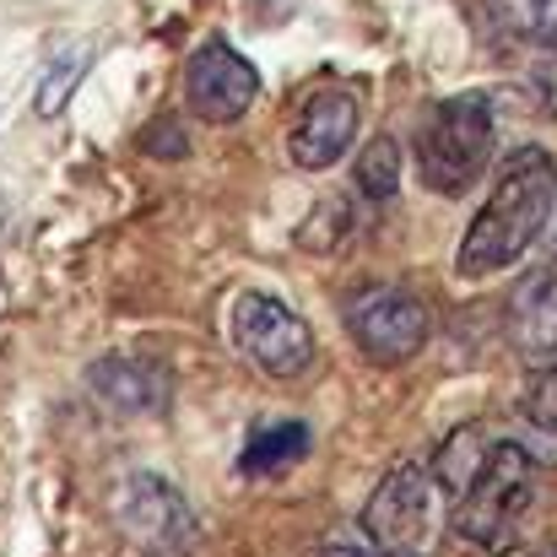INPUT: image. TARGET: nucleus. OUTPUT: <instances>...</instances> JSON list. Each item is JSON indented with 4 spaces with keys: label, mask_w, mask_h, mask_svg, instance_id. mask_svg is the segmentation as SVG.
<instances>
[{
    "label": "nucleus",
    "mask_w": 557,
    "mask_h": 557,
    "mask_svg": "<svg viewBox=\"0 0 557 557\" xmlns=\"http://www.w3.org/2000/svg\"><path fill=\"white\" fill-rule=\"evenodd\" d=\"M358 120H363L358 92H347V87H325V92H314V98L304 103L293 136H287L293 163L309 169V174L342 163V158L352 152V141H358Z\"/></svg>",
    "instance_id": "9"
},
{
    "label": "nucleus",
    "mask_w": 557,
    "mask_h": 557,
    "mask_svg": "<svg viewBox=\"0 0 557 557\" xmlns=\"http://www.w3.org/2000/svg\"><path fill=\"white\" fill-rule=\"evenodd\" d=\"M493 158V103L476 92L444 98L417 131V174L433 195H460L482 180Z\"/></svg>",
    "instance_id": "4"
},
{
    "label": "nucleus",
    "mask_w": 557,
    "mask_h": 557,
    "mask_svg": "<svg viewBox=\"0 0 557 557\" xmlns=\"http://www.w3.org/2000/svg\"><path fill=\"white\" fill-rule=\"evenodd\" d=\"M400 169H406V152L395 136H373L369 147L358 152V189L369 200H389L400 189Z\"/></svg>",
    "instance_id": "15"
},
{
    "label": "nucleus",
    "mask_w": 557,
    "mask_h": 557,
    "mask_svg": "<svg viewBox=\"0 0 557 557\" xmlns=\"http://www.w3.org/2000/svg\"><path fill=\"white\" fill-rule=\"evenodd\" d=\"M433 466H395L363 504V536L379 557H438L444 525L455 520Z\"/></svg>",
    "instance_id": "3"
},
{
    "label": "nucleus",
    "mask_w": 557,
    "mask_h": 557,
    "mask_svg": "<svg viewBox=\"0 0 557 557\" xmlns=\"http://www.w3.org/2000/svg\"><path fill=\"white\" fill-rule=\"evenodd\" d=\"M347 331H352V347L369 363L400 369L428 347L433 320H428V304L406 287H363L347 309Z\"/></svg>",
    "instance_id": "7"
},
{
    "label": "nucleus",
    "mask_w": 557,
    "mask_h": 557,
    "mask_svg": "<svg viewBox=\"0 0 557 557\" xmlns=\"http://www.w3.org/2000/svg\"><path fill=\"white\" fill-rule=\"evenodd\" d=\"M233 347L265 379H298V373L314 369L309 325L271 293H238V304H233Z\"/></svg>",
    "instance_id": "6"
},
{
    "label": "nucleus",
    "mask_w": 557,
    "mask_h": 557,
    "mask_svg": "<svg viewBox=\"0 0 557 557\" xmlns=\"http://www.w3.org/2000/svg\"><path fill=\"white\" fill-rule=\"evenodd\" d=\"M320 557H379V553H373L369 536H358V531H347V525H342V531H331V536H325Z\"/></svg>",
    "instance_id": "18"
},
{
    "label": "nucleus",
    "mask_w": 557,
    "mask_h": 557,
    "mask_svg": "<svg viewBox=\"0 0 557 557\" xmlns=\"http://www.w3.org/2000/svg\"><path fill=\"white\" fill-rule=\"evenodd\" d=\"M525 422H542V428H553V433H557V363L531 379V395H525Z\"/></svg>",
    "instance_id": "17"
},
{
    "label": "nucleus",
    "mask_w": 557,
    "mask_h": 557,
    "mask_svg": "<svg viewBox=\"0 0 557 557\" xmlns=\"http://www.w3.org/2000/svg\"><path fill=\"white\" fill-rule=\"evenodd\" d=\"M114 520L131 547L152 557H189L200 547V520L189 498L158 471H131L114 493Z\"/></svg>",
    "instance_id": "5"
},
{
    "label": "nucleus",
    "mask_w": 557,
    "mask_h": 557,
    "mask_svg": "<svg viewBox=\"0 0 557 557\" xmlns=\"http://www.w3.org/2000/svg\"><path fill=\"white\" fill-rule=\"evenodd\" d=\"M504 331H509L515 352H525V358H553L557 352V255L509 293Z\"/></svg>",
    "instance_id": "10"
},
{
    "label": "nucleus",
    "mask_w": 557,
    "mask_h": 557,
    "mask_svg": "<svg viewBox=\"0 0 557 557\" xmlns=\"http://www.w3.org/2000/svg\"><path fill=\"white\" fill-rule=\"evenodd\" d=\"M493 22L504 33H515L520 44L557 49V0H487Z\"/></svg>",
    "instance_id": "14"
},
{
    "label": "nucleus",
    "mask_w": 557,
    "mask_h": 557,
    "mask_svg": "<svg viewBox=\"0 0 557 557\" xmlns=\"http://www.w3.org/2000/svg\"><path fill=\"white\" fill-rule=\"evenodd\" d=\"M82 65H87V54H82V49H71V54H60V60L44 71V82H38V98H33L38 120H54V114L71 103V92H76V82H82Z\"/></svg>",
    "instance_id": "16"
},
{
    "label": "nucleus",
    "mask_w": 557,
    "mask_h": 557,
    "mask_svg": "<svg viewBox=\"0 0 557 557\" xmlns=\"http://www.w3.org/2000/svg\"><path fill=\"white\" fill-rule=\"evenodd\" d=\"M87 384L120 417H158L169 406V379L141 358H98L87 369Z\"/></svg>",
    "instance_id": "11"
},
{
    "label": "nucleus",
    "mask_w": 557,
    "mask_h": 557,
    "mask_svg": "<svg viewBox=\"0 0 557 557\" xmlns=\"http://www.w3.org/2000/svg\"><path fill=\"white\" fill-rule=\"evenodd\" d=\"M185 92H189V109H195L200 120L233 125V120H244L249 103L260 98V76H255V65H249L233 44L211 38V44H200V49L189 54Z\"/></svg>",
    "instance_id": "8"
},
{
    "label": "nucleus",
    "mask_w": 557,
    "mask_h": 557,
    "mask_svg": "<svg viewBox=\"0 0 557 557\" xmlns=\"http://www.w3.org/2000/svg\"><path fill=\"white\" fill-rule=\"evenodd\" d=\"M314 433L304 422H271V428H255L249 444H244V471L249 476H276L287 466H298L309 455Z\"/></svg>",
    "instance_id": "12"
},
{
    "label": "nucleus",
    "mask_w": 557,
    "mask_h": 557,
    "mask_svg": "<svg viewBox=\"0 0 557 557\" xmlns=\"http://www.w3.org/2000/svg\"><path fill=\"white\" fill-rule=\"evenodd\" d=\"M553 206H557L553 152H542V147L509 152L504 169H498V180H493V189H487V200H482V211L466 227L460 271L466 276H493V271H509L515 260H525L531 244L542 238Z\"/></svg>",
    "instance_id": "1"
},
{
    "label": "nucleus",
    "mask_w": 557,
    "mask_h": 557,
    "mask_svg": "<svg viewBox=\"0 0 557 557\" xmlns=\"http://www.w3.org/2000/svg\"><path fill=\"white\" fill-rule=\"evenodd\" d=\"M536 466L542 460L525 449V438H498L487 449L482 471L471 476V487L455 498V531L471 547L509 553L536 504Z\"/></svg>",
    "instance_id": "2"
},
{
    "label": "nucleus",
    "mask_w": 557,
    "mask_h": 557,
    "mask_svg": "<svg viewBox=\"0 0 557 557\" xmlns=\"http://www.w3.org/2000/svg\"><path fill=\"white\" fill-rule=\"evenodd\" d=\"M493 444H498V438H493L482 422H466V428H455V433L444 438V449H438V460H433V476L444 482L449 498H460V493L471 487V476L482 471V460H487Z\"/></svg>",
    "instance_id": "13"
}]
</instances>
